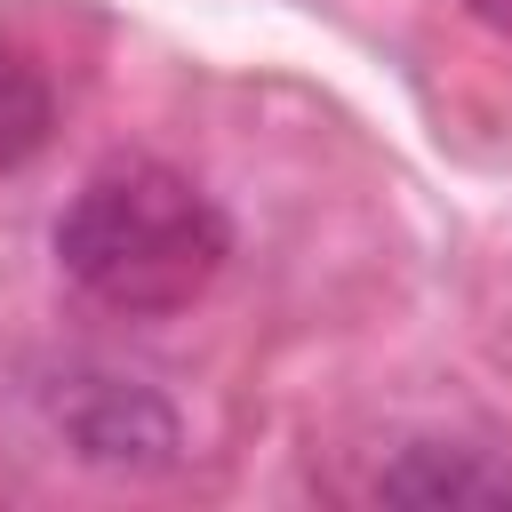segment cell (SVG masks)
Segmentation results:
<instances>
[{
	"mask_svg": "<svg viewBox=\"0 0 512 512\" xmlns=\"http://www.w3.org/2000/svg\"><path fill=\"white\" fill-rule=\"evenodd\" d=\"M48 248L88 304L120 320H168L232 264V216L168 160H112L64 200Z\"/></svg>",
	"mask_w": 512,
	"mask_h": 512,
	"instance_id": "obj_1",
	"label": "cell"
},
{
	"mask_svg": "<svg viewBox=\"0 0 512 512\" xmlns=\"http://www.w3.org/2000/svg\"><path fill=\"white\" fill-rule=\"evenodd\" d=\"M376 504L408 512H472V504H512V456L480 440H408L376 472Z\"/></svg>",
	"mask_w": 512,
	"mask_h": 512,
	"instance_id": "obj_3",
	"label": "cell"
},
{
	"mask_svg": "<svg viewBox=\"0 0 512 512\" xmlns=\"http://www.w3.org/2000/svg\"><path fill=\"white\" fill-rule=\"evenodd\" d=\"M48 432L88 464V472H120V480H152L184 456V424L176 408L120 368H64L40 384Z\"/></svg>",
	"mask_w": 512,
	"mask_h": 512,
	"instance_id": "obj_2",
	"label": "cell"
},
{
	"mask_svg": "<svg viewBox=\"0 0 512 512\" xmlns=\"http://www.w3.org/2000/svg\"><path fill=\"white\" fill-rule=\"evenodd\" d=\"M48 128H56V88H48V72H40L24 48L0 40V168L32 160V152L48 144Z\"/></svg>",
	"mask_w": 512,
	"mask_h": 512,
	"instance_id": "obj_4",
	"label": "cell"
}]
</instances>
